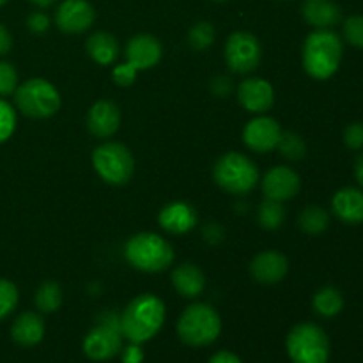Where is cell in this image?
Listing matches in <instances>:
<instances>
[{"label":"cell","mask_w":363,"mask_h":363,"mask_svg":"<svg viewBox=\"0 0 363 363\" xmlns=\"http://www.w3.org/2000/svg\"><path fill=\"white\" fill-rule=\"evenodd\" d=\"M209 363H243V362L240 360L238 354L230 353V351H218V353L213 354Z\"/></svg>","instance_id":"cell-38"},{"label":"cell","mask_w":363,"mask_h":363,"mask_svg":"<svg viewBox=\"0 0 363 363\" xmlns=\"http://www.w3.org/2000/svg\"><path fill=\"white\" fill-rule=\"evenodd\" d=\"M216 184L234 195H245L257 184L259 170L250 158L241 152H227L213 169Z\"/></svg>","instance_id":"cell-7"},{"label":"cell","mask_w":363,"mask_h":363,"mask_svg":"<svg viewBox=\"0 0 363 363\" xmlns=\"http://www.w3.org/2000/svg\"><path fill=\"white\" fill-rule=\"evenodd\" d=\"M160 225L170 234H186L197 223V211L188 202H170L158 216Z\"/></svg>","instance_id":"cell-18"},{"label":"cell","mask_w":363,"mask_h":363,"mask_svg":"<svg viewBox=\"0 0 363 363\" xmlns=\"http://www.w3.org/2000/svg\"><path fill=\"white\" fill-rule=\"evenodd\" d=\"M344 39L363 50V14H353L344 21Z\"/></svg>","instance_id":"cell-31"},{"label":"cell","mask_w":363,"mask_h":363,"mask_svg":"<svg viewBox=\"0 0 363 363\" xmlns=\"http://www.w3.org/2000/svg\"><path fill=\"white\" fill-rule=\"evenodd\" d=\"M96 20V11L87 0H64L55 13V23L66 34H82Z\"/></svg>","instance_id":"cell-12"},{"label":"cell","mask_w":363,"mask_h":363,"mask_svg":"<svg viewBox=\"0 0 363 363\" xmlns=\"http://www.w3.org/2000/svg\"><path fill=\"white\" fill-rule=\"evenodd\" d=\"M172 284L181 296L197 298L206 289V277L199 266L184 262L172 272Z\"/></svg>","instance_id":"cell-22"},{"label":"cell","mask_w":363,"mask_h":363,"mask_svg":"<svg viewBox=\"0 0 363 363\" xmlns=\"http://www.w3.org/2000/svg\"><path fill=\"white\" fill-rule=\"evenodd\" d=\"M220 332H222V319L211 305H190L177 319V335L191 347L209 346L218 339Z\"/></svg>","instance_id":"cell-3"},{"label":"cell","mask_w":363,"mask_h":363,"mask_svg":"<svg viewBox=\"0 0 363 363\" xmlns=\"http://www.w3.org/2000/svg\"><path fill=\"white\" fill-rule=\"evenodd\" d=\"M92 165L96 172L108 184H126L133 177L135 160L126 145L119 142H106L92 152Z\"/></svg>","instance_id":"cell-10"},{"label":"cell","mask_w":363,"mask_h":363,"mask_svg":"<svg viewBox=\"0 0 363 363\" xmlns=\"http://www.w3.org/2000/svg\"><path fill=\"white\" fill-rule=\"evenodd\" d=\"M11 45H13L11 34L7 32V28L0 23V55H6V53L11 50Z\"/></svg>","instance_id":"cell-39"},{"label":"cell","mask_w":363,"mask_h":363,"mask_svg":"<svg viewBox=\"0 0 363 363\" xmlns=\"http://www.w3.org/2000/svg\"><path fill=\"white\" fill-rule=\"evenodd\" d=\"M34 303L38 311L43 312V314L59 311L60 305H62V289H60L59 284L53 282V280L43 282L39 289L35 291Z\"/></svg>","instance_id":"cell-25"},{"label":"cell","mask_w":363,"mask_h":363,"mask_svg":"<svg viewBox=\"0 0 363 363\" xmlns=\"http://www.w3.org/2000/svg\"><path fill=\"white\" fill-rule=\"evenodd\" d=\"M18 87V73L9 62H0V96H9Z\"/></svg>","instance_id":"cell-33"},{"label":"cell","mask_w":363,"mask_h":363,"mask_svg":"<svg viewBox=\"0 0 363 363\" xmlns=\"http://www.w3.org/2000/svg\"><path fill=\"white\" fill-rule=\"evenodd\" d=\"M238 99L241 106L252 113L268 112L275 101V92L269 82L262 78H248L238 87Z\"/></svg>","instance_id":"cell-15"},{"label":"cell","mask_w":363,"mask_h":363,"mask_svg":"<svg viewBox=\"0 0 363 363\" xmlns=\"http://www.w3.org/2000/svg\"><path fill=\"white\" fill-rule=\"evenodd\" d=\"M342 39L330 28H315L303 45V67L315 80H328L342 60Z\"/></svg>","instance_id":"cell-2"},{"label":"cell","mask_w":363,"mask_h":363,"mask_svg":"<svg viewBox=\"0 0 363 363\" xmlns=\"http://www.w3.org/2000/svg\"><path fill=\"white\" fill-rule=\"evenodd\" d=\"M11 337L21 347H32L45 337V321L35 312H23L16 318L11 328Z\"/></svg>","instance_id":"cell-20"},{"label":"cell","mask_w":363,"mask_h":363,"mask_svg":"<svg viewBox=\"0 0 363 363\" xmlns=\"http://www.w3.org/2000/svg\"><path fill=\"white\" fill-rule=\"evenodd\" d=\"M14 101L23 116L32 119H46L59 110L60 96L48 80L32 78L16 87Z\"/></svg>","instance_id":"cell-9"},{"label":"cell","mask_w":363,"mask_h":363,"mask_svg":"<svg viewBox=\"0 0 363 363\" xmlns=\"http://www.w3.org/2000/svg\"><path fill=\"white\" fill-rule=\"evenodd\" d=\"M332 209L340 222L347 225L363 223V190L358 188H342L332 199Z\"/></svg>","instance_id":"cell-19"},{"label":"cell","mask_w":363,"mask_h":363,"mask_svg":"<svg viewBox=\"0 0 363 363\" xmlns=\"http://www.w3.org/2000/svg\"><path fill=\"white\" fill-rule=\"evenodd\" d=\"M298 223H300L303 233L315 236V234H321L328 229L330 215L321 206H308V208H305L301 211Z\"/></svg>","instance_id":"cell-26"},{"label":"cell","mask_w":363,"mask_h":363,"mask_svg":"<svg viewBox=\"0 0 363 363\" xmlns=\"http://www.w3.org/2000/svg\"><path fill=\"white\" fill-rule=\"evenodd\" d=\"M301 14L315 28H332L342 18V11L333 0H305Z\"/></svg>","instance_id":"cell-21"},{"label":"cell","mask_w":363,"mask_h":363,"mask_svg":"<svg viewBox=\"0 0 363 363\" xmlns=\"http://www.w3.org/2000/svg\"><path fill=\"white\" fill-rule=\"evenodd\" d=\"M300 186V176L289 167H273L262 177V194L266 199L277 202H286L296 197Z\"/></svg>","instance_id":"cell-14"},{"label":"cell","mask_w":363,"mask_h":363,"mask_svg":"<svg viewBox=\"0 0 363 363\" xmlns=\"http://www.w3.org/2000/svg\"><path fill=\"white\" fill-rule=\"evenodd\" d=\"M344 142L353 151H360L363 147V123H351L344 131Z\"/></svg>","instance_id":"cell-34"},{"label":"cell","mask_w":363,"mask_h":363,"mask_svg":"<svg viewBox=\"0 0 363 363\" xmlns=\"http://www.w3.org/2000/svg\"><path fill=\"white\" fill-rule=\"evenodd\" d=\"M14 126H16V113L9 103L0 99V144L13 135Z\"/></svg>","instance_id":"cell-32"},{"label":"cell","mask_w":363,"mask_h":363,"mask_svg":"<svg viewBox=\"0 0 363 363\" xmlns=\"http://www.w3.org/2000/svg\"><path fill=\"white\" fill-rule=\"evenodd\" d=\"M211 89L216 96H227L233 91V82L227 77H216L211 84Z\"/></svg>","instance_id":"cell-37"},{"label":"cell","mask_w":363,"mask_h":363,"mask_svg":"<svg viewBox=\"0 0 363 363\" xmlns=\"http://www.w3.org/2000/svg\"><path fill=\"white\" fill-rule=\"evenodd\" d=\"M215 41V28L209 21H199L188 32V45L194 50H206Z\"/></svg>","instance_id":"cell-29"},{"label":"cell","mask_w":363,"mask_h":363,"mask_svg":"<svg viewBox=\"0 0 363 363\" xmlns=\"http://www.w3.org/2000/svg\"><path fill=\"white\" fill-rule=\"evenodd\" d=\"M354 177H357L358 184L363 188V152L354 160Z\"/></svg>","instance_id":"cell-40"},{"label":"cell","mask_w":363,"mask_h":363,"mask_svg":"<svg viewBox=\"0 0 363 363\" xmlns=\"http://www.w3.org/2000/svg\"><path fill=\"white\" fill-rule=\"evenodd\" d=\"M289 264L280 252L268 250L255 255L250 264V273L259 284H279L286 277Z\"/></svg>","instance_id":"cell-17"},{"label":"cell","mask_w":363,"mask_h":363,"mask_svg":"<svg viewBox=\"0 0 363 363\" xmlns=\"http://www.w3.org/2000/svg\"><path fill=\"white\" fill-rule=\"evenodd\" d=\"M87 53L99 66H108L119 55V43L108 32H96L87 39Z\"/></svg>","instance_id":"cell-23"},{"label":"cell","mask_w":363,"mask_h":363,"mask_svg":"<svg viewBox=\"0 0 363 363\" xmlns=\"http://www.w3.org/2000/svg\"><path fill=\"white\" fill-rule=\"evenodd\" d=\"M121 124V110L116 103L101 101L94 103L89 110L87 116V126L94 137L98 138H108L119 130Z\"/></svg>","instance_id":"cell-16"},{"label":"cell","mask_w":363,"mask_h":363,"mask_svg":"<svg viewBox=\"0 0 363 363\" xmlns=\"http://www.w3.org/2000/svg\"><path fill=\"white\" fill-rule=\"evenodd\" d=\"M215 2H223V0H215Z\"/></svg>","instance_id":"cell-43"},{"label":"cell","mask_w":363,"mask_h":363,"mask_svg":"<svg viewBox=\"0 0 363 363\" xmlns=\"http://www.w3.org/2000/svg\"><path fill=\"white\" fill-rule=\"evenodd\" d=\"M257 220L259 223H261L262 229L275 230L279 229V227H282L284 220H286V209H284L282 202L266 199V201L259 206Z\"/></svg>","instance_id":"cell-27"},{"label":"cell","mask_w":363,"mask_h":363,"mask_svg":"<svg viewBox=\"0 0 363 363\" xmlns=\"http://www.w3.org/2000/svg\"><path fill=\"white\" fill-rule=\"evenodd\" d=\"M165 305L155 294H140L121 314L123 337L131 344H144L162 330Z\"/></svg>","instance_id":"cell-1"},{"label":"cell","mask_w":363,"mask_h":363,"mask_svg":"<svg viewBox=\"0 0 363 363\" xmlns=\"http://www.w3.org/2000/svg\"><path fill=\"white\" fill-rule=\"evenodd\" d=\"M123 351L121 315L113 311L103 312L98 325L84 339V353L94 362H106Z\"/></svg>","instance_id":"cell-8"},{"label":"cell","mask_w":363,"mask_h":363,"mask_svg":"<svg viewBox=\"0 0 363 363\" xmlns=\"http://www.w3.org/2000/svg\"><path fill=\"white\" fill-rule=\"evenodd\" d=\"M18 305V289L9 280L0 279V321L6 319Z\"/></svg>","instance_id":"cell-30"},{"label":"cell","mask_w":363,"mask_h":363,"mask_svg":"<svg viewBox=\"0 0 363 363\" xmlns=\"http://www.w3.org/2000/svg\"><path fill=\"white\" fill-rule=\"evenodd\" d=\"M277 149L282 152V156H286L287 160H293V162L301 160L305 156V152H307V145H305L303 138L300 135L293 133V131L282 133Z\"/></svg>","instance_id":"cell-28"},{"label":"cell","mask_w":363,"mask_h":363,"mask_svg":"<svg viewBox=\"0 0 363 363\" xmlns=\"http://www.w3.org/2000/svg\"><path fill=\"white\" fill-rule=\"evenodd\" d=\"M27 27L34 34H43V32H46L50 28V18L45 13H41V11H35V13H32L27 18Z\"/></svg>","instance_id":"cell-35"},{"label":"cell","mask_w":363,"mask_h":363,"mask_svg":"<svg viewBox=\"0 0 363 363\" xmlns=\"http://www.w3.org/2000/svg\"><path fill=\"white\" fill-rule=\"evenodd\" d=\"M286 346L293 363H328L330 360L328 335L314 323H300L291 328Z\"/></svg>","instance_id":"cell-6"},{"label":"cell","mask_w":363,"mask_h":363,"mask_svg":"<svg viewBox=\"0 0 363 363\" xmlns=\"http://www.w3.org/2000/svg\"><path fill=\"white\" fill-rule=\"evenodd\" d=\"M162 59V45L151 34H137L126 45V62L113 69V82L121 87H130L138 71L156 66Z\"/></svg>","instance_id":"cell-5"},{"label":"cell","mask_w":363,"mask_h":363,"mask_svg":"<svg viewBox=\"0 0 363 363\" xmlns=\"http://www.w3.org/2000/svg\"><path fill=\"white\" fill-rule=\"evenodd\" d=\"M30 2L38 7H50L55 0H30Z\"/></svg>","instance_id":"cell-41"},{"label":"cell","mask_w":363,"mask_h":363,"mask_svg":"<svg viewBox=\"0 0 363 363\" xmlns=\"http://www.w3.org/2000/svg\"><path fill=\"white\" fill-rule=\"evenodd\" d=\"M312 307L321 318H335L344 308V296L335 287H323L312 298Z\"/></svg>","instance_id":"cell-24"},{"label":"cell","mask_w":363,"mask_h":363,"mask_svg":"<svg viewBox=\"0 0 363 363\" xmlns=\"http://www.w3.org/2000/svg\"><path fill=\"white\" fill-rule=\"evenodd\" d=\"M6 2H7V0H0V7H2Z\"/></svg>","instance_id":"cell-42"},{"label":"cell","mask_w":363,"mask_h":363,"mask_svg":"<svg viewBox=\"0 0 363 363\" xmlns=\"http://www.w3.org/2000/svg\"><path fill=\"white\" fill-rule=\"evenodd\" d=\"M282 130L272 117H255L245 126L243 140L248 149L255 152H272L279 145Z\"/></svg>","instance_id":"cell-13"},{"label":"cell","mask_w":363,"mask_h":363,"mask_svg":"<svg viewBox=\"0 0 363 363\" xmlns=\"http://www.w3.org/2000/svg\"><path fill=\"white\" fill-rule=\"evenodd\" d=\"M124 255L135 269L144 273H160L174 261V250L167 240L155 233L135 234L124 247Z\"/></svg>","instance_id":"cell-4"},{"label":"cell","mask_w":363,"mask_h":363,"mask_svg":"<svg viewBox=\"0 0 363 363\" xmlns=\"http://www.w3.org/2000/svg\"><path fill=\"white\" fill-rule=\"evenodd\" d=\"M262 59V48L259 39L250 32H234L225 43V62L230 71L238 74H248L257 69Z\"/></svg>","instance_id":"cell-11"},{"label":"cell","mask_w":363,"mask_h":363,"mask_svg":"<svg viewBox=\"0 0 363 363\" xmlns=\"http://www.w3.org/2000/svg\"><path fill=\"white\" fill-rule=\"evenodd\" d=\"M144 353L140 350V344H131L123 351V363H142Z\"/></svg>","instance_id":"cell-36"}]
</instances>
